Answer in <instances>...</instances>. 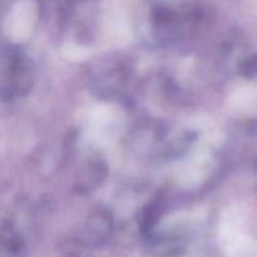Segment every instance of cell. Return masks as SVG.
Instances as JSON below:
<instances>
[{"mask_svg":"<svg viewBox=\"0 0 257 257\" xmlns=\"http://www.w3.org/2000/svg\"><path fill=\"white\" fill-rule=\"evenodd\" d=\"M257 72V57L253 59L248 60L245 65H243V73L246 75H252Z\"/></svg>","mask_w":257,"mask_h":257,"instance_id":"cell-1","label":"cell"}]
</instances>
